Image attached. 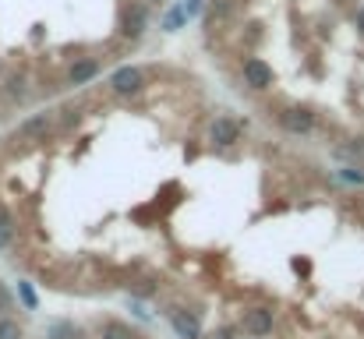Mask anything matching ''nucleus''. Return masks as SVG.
Returning a JSON list of instances; mask_svg holds the SVG:
<instances>
[{
  "instance_id": "1",
  "label": "nucleus",
  "mask_w": 364,
  "mask_h": 339,
  "mask_svg": "<svg viewBox=\"0 0 364 339\" xmlns=\"http://www.w3.org/2000/svg\"><path fill=\"white\" fill-rule=\"evenodd\" d=\"M149 28V4L145 0H124L121 11H117V32H121L127 43L141 39Z\"/></svg>"
},
{
  "instance_id": "2",
  "label": "nucleus",
  "mask_w": 364,
  "mask_h": 339,
  "mask_svg": "<svg viewBox=\"0 0 364 339\" xmlns=\"http://www.w3.org/2000/svg\"><path fill=\"white\" fill-rule=\"evenodd\" d=\"M276 124H279V131H287L294 138H308V134H315L318 117H315V110H308V107H283V110L276 113Z\"/></svg>"
},
{
  "instance_id": "3",
  "label": "nucleus",
  "mask_w": 364,
  "mask_h": 339,
  "mask_svg": "<svg viewBox=\"0 0 364 339\" xmlns=\"http://www.w3.org/2000/svg\"><path fill=\"white\" fill-rule=\"evenodd\" d=\"M163 318H166V325L181 339H202V322H198L195 311H188V308H181V304H166V308H163Z\"/></svg>"
},
{
  "instance_id": "4",
  "label": "nucleus",
  "mask_w": 364,
  "mask_h": 339,
  "mask_svg": "<svg viewBox=\"0 0 364 339\" xmlns=\"http://www.w3.org/2000/svg\"><path fill=\"white\" fill-rule=\"evenodd\" d=\"M145 89V71L138 68V64H121V68H114V75H110V92L114 96H134V92H141Z\"/></svg>"
},
{
  "instance_id": "5",
  "label": "nucleus",
  "mask_w": 364,
  "mask_h": 339,
  "mask_svg": "<svg viewBox=\"0 0 364 339\" xmlns=\"http://www.w3.org/2000/svg\"><path fill=\"white\" fill-rule=\"evenodd\" d=\"M272 329H276V318H272V311H269V308H251V311H244L241 315V333L244 336L265 339Z\"/></svg>"
},
{
  "instance_id": "6",
  "label": "nucleus",
  "mask_w": 364,
  "mask_h": 339,
  "mask_svg": "<svg viewBox=\"0 0 364 339\" xmlns=\"http://www.w3.org/2000/svg\"><path fill=\"white\" fill-rule=\"evenodd\" d=\"M237 138H241V120H237L234 113H220V117L209 124V141H213V145L227 149V145H234Z\"/></svg>"
},
{
  "instance_id": "7",
  "label": "nucleus",
  "mask_w": 364,
  "mask_h": 339,
  "mask_svg": "<svg viewBox=\"0 0 364 339\" xmlns=\"http://www.w3.org/2000/svg\"><path fill=\"white\" fill-rule=\"evenodd\" d=\"M244 71V82L251 85V89H258V92H265V89H272V82H276V75H272V68L262 60V57H244L241 64Z\"/></svg>"
},
{
  "instance_id": "8",
  "label": "nucleus",
  "mask_w": 364,
  "mask_h": 339,
  "mask_svg": "<svg viewBox=\"0 0 364 339\" xmlns=\"http://www.w3.org/2000/svg\"><path fill=\"white\" fill-rule=\"evenodd\" d=\"M53 131H57V120H53V113L50 110L25 117L21 127H18V134H21V138H32V141H43V138H50Z\"/></svg>"
},
{
  "instance_id": "9",
  "label": "nucleus",
  "mask_w": 364,
  "mask_h": 339,
  "mask_svg": "<svg viewBox=\"0 0 364 339\" xmlns=\"http://www.w3.org/2000/svg\"><path fill=\"white\" fill-rule=\"evenodd\" d=\"M100 57H78L71 68H68V85L71 89H82V85H89V82H96V75H100Z\"/></svg>"
},
{
  "instance_id": "10",
  "label": "nucleus",
  "mask_w": 364,
  "mask_h": 339,
  "mask_svg": "<svg viewBox=\"0 0 364 339\" xmlns=\"http://www.w3.org/2000/svg\"><path fill=\"white\" fill-rule=\"evenodd\" d=\"M25 85H28L25 71H7V75H4L0 92H4V99H7V103H21V99H25Z\"/></svg>"
},
{
  "instance_id": "11",
  "label": "nucleus",
  "mask_w": 364,
  "mask_h": 339,
  "mask_svg": "<svg viewBox=\"0 0 364 339\" xmlns=\"http://www.w3.org/2000/svg\"><path fill=\"white\" fill-rule=\"evenodd\" d=\"M188 21H191V18H188V7H184V0H181V4H173V7L163 14V32H181Z\"/></svg>"
},
{
  "instance_id": "12",
  "label": "nucleus",
  "mask_w": 364,
  "mask_h": 339,
  "mask_svg": "<svg viewBox=\"0 0 364 339\" xmlns=\"http://www.w3.org/2000/svg\"><path fill=\"white\" fill-rule=\"evenodd\" d=\"M100 339H141L131 325H124L117 318H107L103 325H100Z\"/></svg>"
},
{
  "instance_id": "13",
  "label": "nucleus",
  "mask_w": 364,
  "mask_h": 339,
  "mask_svg": "<svg viewBox=\"0 0 364 339\" xmlns=\"http://www.w3.org/2000/svg\"><path fill=\"white\" fill-rule=\"evenodd\" d=\"M14 237H18V223H14V216H11L7 209H0V251H7V247L14 244Z\"/></svg>"
},
{
  "instance_id": "14",
  "label": "nucleus",
  "mask_w": 364,
  "mask_h": 339,
  "mask_svg": "<svg viewBox=\"0 0 364 339\" xmlns=\"http://www.w3.org/2000/svg\"><path fill=\"white\" fill-rule=\"evenodd\" d=\"M50 339H82V329L71 322H53L50 325Z\"/></svg>"
},
{
  "instance_id": "15",
  "label": "nucleus",
  "mask_w": 364,
  "mask_h": 339,
  "mask_svg": "<svg viewBox=\"0 0 364 339\" xmlns=\"http://www.w3.org/2000/svg\"><path fill=\"white\" fill-rule=\"evenodd\" d=\"M18 297H21V304H25L28 311H36V308H39V297H36V290H32V283H28V279H21V283H18Z\"/></svg>"
},
{
  "instance_id": "16",
  "label": "nucleus",
  "mask_w": 364,
  "mask_h": 339,
  "mask_svg": "<svg viewBox=\"0 0 364 339\" xmlns=\"http://www.w3.org/2000/svg\"><path fill=\"white\" fill-rule=\"evenodd\" d=\"M0 339H21V325H18L11 315L0 318Z\"/></svg>"
},
{
  "instance_id": "17",
  "label": "nucleus",
  "mask_w": 364,
  "mask_h": 339,
  "mask_svg": "<svg viewBox=\"0 0 364 339\" xmlns=\"http://www.w3.org/2000/svg\"><path fill=\"white\" fill-rule=\"evenodd\" d=\"M131 290H134V297H156L159 294V283L156 279H138Z\"/></svg>"
},
{
  "instance_id": "18",
  "label": "nucleus",
  "mask_w": 364,
  "mask_h": 339,
  "mask_svg": "<svg viewBox=\"0 0 364 339\" xmlns=\"http://www.w3.org/2000/svg\"><path fill=\"white\" fill-rule=\"evenodd\" d=\"M184 7H188V18H198L209 4H205V0H184Z\"/></svg>"
},
{
  "instance_id": "19",
  "label": "nucleus",
  "mask_w": 364,
  "mask_h": 339,
  "mask_svg": "<svg viewBox=\"0 0 364 339\" xmlns=\"http://www.w3.org/2000/svg\"><path fill=\"white\" fill-rule=\"evenodd\" d=\"M230 14V0H213V18H227Z\"/></svg>"
},
{
  "instance_id": "20",
  "label": "nucleus",
  "mask_w": 364,
  "mask_h": 339,
  "mask_svg": "<svg viewBox=\"0 0 364 339\" xmlns=\"http://www.w3.org/2000/svg\"><path fill=\"white\" fill-rule=\"evenodd\" d=\"M205 339H234V329L230 325H223V329H216V333H209Z\"/></svg>"
},
{
  "instance_id": "21",
  "label": "nucleus",
  "mask_w": 364,
  "mask_h": 339,
  "mask_svg": "<svg viewBox=\"0 0 364 339\" xmlns=\"http://www.w3.org/2000/svg\"><path fill=\"white\" fill-rule=\"evenodd\" d=\"M0 311H4V315H11V297H7V290H4V286H0Z\"/></svg>"
},
{
  "instance_id": "22",
  "label": "nucleus",
  "mask_w": 364,
  "mask_h": 339,
  "mask_svg": "<svg viewBox=\"0 0 364 339\" xmlns=\"http://www.w3.org/2000/svg\"><path fill=\"white\" fill-rule=\"evenodd\" d=\"M354 21H358V28H361V36H364V7H358V18Z\"/></svg>"
},
{
  "instance_id": "23",
  "label": "nucleus",
  "mask_w": 364,
  "mask_h": 339,
  "mask_svg": "<svg viewBox=\"0 0 364 339\" xmlns=\"http://www.w3.org/2000/svg\"><path fill=\"white\" fill-rule=\"evenodd\" d=\"M152 4H163V0H152Z\"/></svg>"
}]
</instances>
